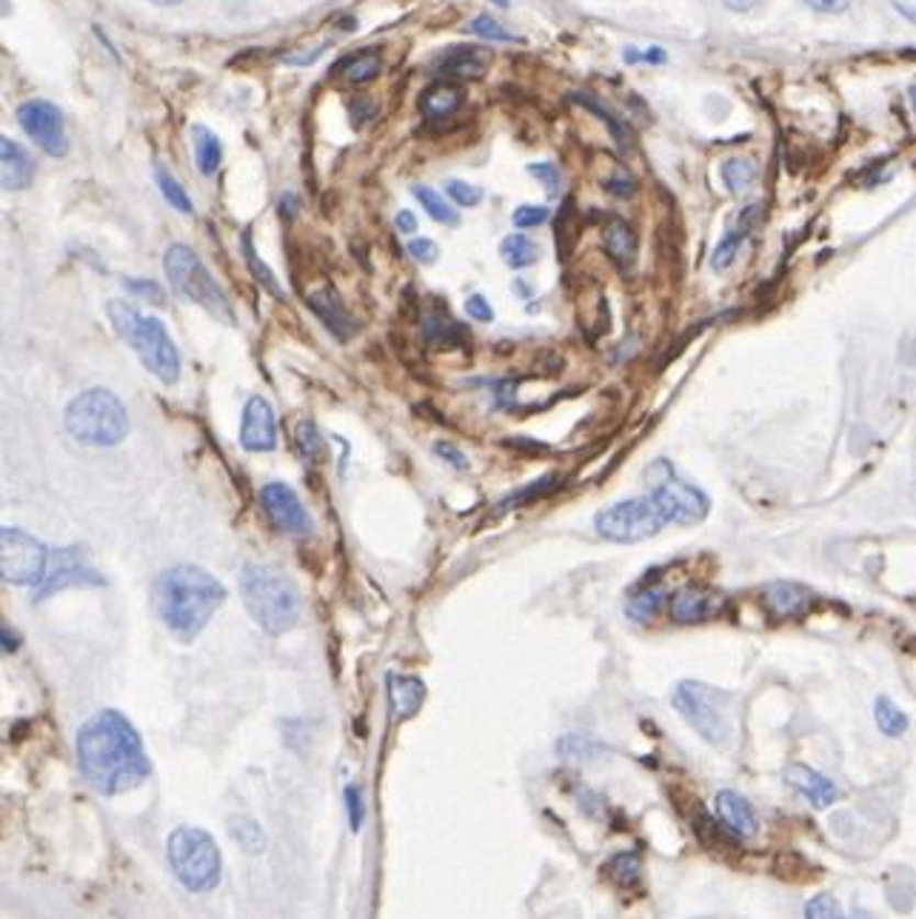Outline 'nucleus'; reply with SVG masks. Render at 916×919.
Returning <instances> with one entry per match:
<instances>
[{
	"instance_id": "45",
	"label": "nucleus",
	"mask_w": 916,
	"mask_h": 919,
	"mask_svg": "<svg viewBox=\"0 0 916 919\" xmlns=\"http://www.w3.org/2000/svg\"><path fill=\"white\" fill-rule=\"evenodd\" d=\"M466 314L480 323L494 321V309H491V303L483 298V294H471V298L466 300Z\"/></svg>"
},
{
	"instance_id": "20",
	"label": "nucleus",
	"mask_w": 916,
	"mask_h": 919,
	"mask_svg": "<svg viewBox=\"0 0 916 919\" xmlns=\"http://www.w3.org/2000/svg\"><path fill=\"white\" fill-rule=\"evenodd\" d=\"M389 706L394 720H409L420 711L423 699H426V685L423 680L412 677V674H389Z\"/></svg>"
},
{
	"instance_id": "1",
	"label": "nucleus",
	"mask_w": 916,
	"mask_h": 919,
	"mask_svg": "<svg viewBox=\"0 0 916 919\" xmlns=\"http://www.w3.org/2000/svg\"><path fill=\"white\" fill-rule=\"evenodd\" d=\"M78 763L89 785L103 797L132 792L152 774L141 735L114 708L98 711L83 722L78 735Z\"/></svg>"
},
{
	"instance_id": "8",
	"label": "nucleus",
	"mask_w": 916,
	"mask_h": 919,
	"mask_svg": "<svg viewBox=\"0 0 916 919\" xmlns=\"http://www.w3.org/2000/svg\"><path fill=\"white\" fill-rule=\"evenodd\" d=\"M674 708L680 717L694 728L711 746H723L731 737V720L725 714V694L714 692L711 685L696 680H682L674 688Z\"/></svg>"
},
{
	"instance_id": "2",
	"label": "nucleus",
	"mask_w": 916,
	"mask_h": 919,
	"mask_svg": "<svg viewBox=\"0 0 916 919\" xmlns=\"http://www.w3.org/2000/svg\"><path fill=\"white\" fill-rule=\"evenodd\" d=\"M155 608L157 617L164 620L171 635H178L183 642L209 626L217 608L226 603V585L212 578L200 565H171L155 580Z\"/></svg>"
},
{
	"instance_id": "30",
	"label": "nucleus",
	"mask_w": 916,
	"mask_h": 919,
	"mask_svg": "<svg viewBox=\"0 0 916 919\" xmlns=\"http://www.w3.org/2000/svg\"><path fill=\"white\" fill-rule=\"evenodd\" d=\"M155 178H157V186H160V194H164L166 203H169L171 209H178L180 214H192L194 212L192 198L186 194L183 186L175 180V175H171V171L166 169L164 164L155 166Z\"/></svg>"
},
{
	"instance_id": "25",
	"label": "nucleus",
	"mask_w": 916,
	"mask_h": 919,
	"mask_svg": "<svg viewBox=\"0 0 916 919\" xmlns=\"http://www.w3.org/2000/svg\"><path fill=\"white\" fill-rule=\"evenodd\" d=\"M460 103H462L460 89H457V86L440 83L423 92V98H420V112L426 114V117H432V121H440V117L455 114L457 109H460Z\"/></svg>"
},
{
	"instance_id": "19",
	"label": "nucleus",
	"mask_w": 916,
	"mask_h": 919,
	"mask_svg": "<svg viewBox=\"0 0 916 919\" xmlns=\"http://www.w3.org/2000/svg\"><path fill=\"white\" fill-rule=\"evenodd\" d=\"M309 306H312V312L317 314L320 321H323V326H326L337 340H348V337H355V332H357L355 317L346 312L343 300L337 298L332 289H320V292H314L312 298H309Z\"/></svg>"
},
{
	"instance_id": "48",
	"label": "nucleus",
	"mask_w": 916,
	"mask_h": 919,
	"mask_svg": "<svg viewBox=\"0 0 916 919\" xmlns=\"http://www.w3.org/2000/svg\"><path fill=\"white\" fill-rule=\"evenodd\" d=\"M126 289H129V292L143 294V298L149 300V303H155V306H160V303H164V292H160V285L149 283V280L126 278Z\"/></svg>"
},
{
	"instance_id": "27",
	"label": "nucleus",
	"mask_w": 916,
	"mask_h": 919,
	"mask_svg": "<svg viewBox=\"0 0 916 919\" xmlns=\"http://www.w3.org/2000/svg\"><path fill=\"white\" fill-rule=\"evenodd\" d=\"M500 255L512 269H526V266L537 264L540 257V246L526 235H509L500 243Z\"/></svg>"
},
{
	"instance_id": "53",
	"label": "nucleus",
	"mask_w": 916,
	"mask_h": 919,
	"mask_svg": "<svg viewBox=\"0 0 916 919\" xmlns=\"http://www.w3.org/2000/svg\"><path fill=\"white\" fill-rule=\"evenodd\" d=\"M320 57V46L312 52H305V55H283V64H292V66H309L314 64Z\"/></svg>"
},
{
	"instance_id": "36",
	"label": "nucleus",
	"mask_w": 916,
	"mask_h": 919,
	"mask_svg": "<svg viewBox=\"0 0 916 919\" xmlns=\"http://www.w3.org/2000/svg\"><path fill=\"white\" fill-rule=\"evenodd\" d=\"M298 446L303 451V457H309L312 463H320L323 460V451H326V442L320 437L317 426L312 421H305L298 426Z\"/></svg>"
},
{
	"instance_id": "32",
	"label": "nucleus",
	"mask_w": 916,
	"mask_h": 919,
	"mask_svg": "<svg viewBox=\"0 0 916 919\" xmlns=\"http://www.w3.org/2000/svg\"><path fill=\"white\" fill-rule=\"evenodd\" d=\"M662 603H666V592H660V589H646V592H637L632 599H628L625 612H628L632 620L646 623V620H654V617L660 614Z\"/></svg>"
},
{
	"instance_id": "57",
	"label": "nucleus",
	"mask_w": 916,
	"mask_h": 919,
	"mask_svg": "<svg viewBox=\"0 0 916 919\" xmlns=\"http://www.w3.org/2000/svg\"><path fill=\"white\" fill-rule=\"evenodd\" d=\"M0 637H3V651H14V649H18V642H21V640H18V635H14L9 626H3Z\"/></svg>"
},
{
	"instance_id": "29",
	"label": "nucleus",
	"mask_w": 916,
	"mask_h": 919,
	"mask_svg": "<svg viewBox=\"0 0 916 919\" xmlns=\"http://www.w3.org/2000/svg\"><path fill=\"white\" fill-rule=\"evenodd\" d=\"M412 194L417 198L420 206L426 209L428 217H434V221L443 223V226H457V223H460V214H457V209L448 206L446 200L434 192V189H428V186H414Z\"/></svg>"
},
{
	"instance_id": "4",
	"label": "nucleus",
	"mask_w": 916,
	"mask_h": 919,
	"mask_svg": "<svg viewBox=\"0 0 916 919\" xmlns=\"http://www.w3.org/2000/svg\"><path fill=\"white\" fill-rule=\"evenodd\" d=\"M109 321L123 343L132 346L141 363L155 374L160 383L171 385L180 380V355L171 343L169 332L157 317H146L126 300H109Z\"/></svg>"
},
{
	"instance_id": "43",
	"label": "nucleus",
	"mask_w": 916,
	"mask_h": 919,
	"mask_svg": "<svg viewBox=\"0 0 916 919\" xmlns=\"http://www.w3.org/2000/svg\"><path fill=\"white\" fill-rule=\"evenodd\" d=\"M548 489H551V478L540 480V483H537V485H528V489H523V492L512 494V497H505L503 500V508H517V506H523V503H528V500H532V503H534V500L543 497V494H546Z\"/></svg>"
},
{
	"instance_id": "56",
	"label": "nucleus",
	"mask_w": 916,
	"mask_h": 919,
	"mask_svg": "<svg viewBox=\"0 0 916 919\" xmlns=\"http://www.w3.org/2000/svg\"><path fill=\"white\" fill-rule=\"evenodd\" d=\"M894 7L900 9L911 23H916V0H894Z\"/></svg>"
},
{
	"instance_id": "35",
	"label": "nucleus",
	"mask_w": 916,
	"mask_h": 919,
	"mask_svg": "<svg viewBox=\"0 0 916 919\" xmlns=\"http://www.w3.org/2000/svg\"><path fill=\"white\" fill-rule=\"evenodd\" d=\"M611 877L617 879L623 888H632V885L639 883V871H643V863H639V854L628 851V854H617L608 863Z\"/></svg>"
},
{
	"instance_id": "14",
	"label": "nucleus",
	"mask_w": 916,
	"mask_h": 919,
	"mask_svg": "<svg viewBox=\"0 0 916 919\" xmlns=\"http://www.w3.org/2000/svg\"><path fill=\"white\" fill-rule=\"evenodd\" d=\"M71 585H103V578H98V571L89 569L80 551L75 549H57L49 554V565H46V578L37 585V599H46L52 594L71 589Z\"/></svg>"
},
{
	"instance_id": "38",
	"label": "nucleus",
	"mask_w": 916,
	"mask_h": 919,
	"mask_svg": "<svg viewBox=\"0 0 916 919\" xmlns=\"http://www.w3.org/2000/svg\"><path fill=\"white\" fill-rule=\"evenodd\" d=\"M380 71V57L377 55H360V57H351L346 64V78L351 80V83H366V80H371Z\"/></svg>"
},
{
	"instance_id": "60",
	"label": "nucleus",
	"mask_w": 916,
	"mask_h": 919,
	"mask_svg": "<svg viewBox=\"0 0 916 919\" xmlns=\"http://www.w3.org/2000/svg\"><path fill=\"white\" fill-rule=\"evenodd\" d=\"M498 7H509V0H498Z\"/></svg>"
},
{
	"instance_id": "37",
	"label": "nucleus",
	"mask_w": 916,
	"mask_h": 919,
	"mask_svg": "<svg viewBox=\"0 0 916 919\" xmlns=\"http://www.w3.org/2000/svg\"><path fill=\"white\" fill-rule=\"evenodd\" d=\"M805 919H846V911L831 894H817L805 903Z\"/></svg>"
},
{
	"instance_id": "51",
	"label": "nucleus",
	"mask_w": 916,
	"mask_h": 919,
	"mask_svg": "<svg viewBox=\"0 0 916 919\" xmlns=\"http://www.w3.org/2000/svg\"><path fill=\"white\" fill-rule=\"evenodd\" d=\"M811 9H817V12H825V14H837L842 12V9H848V3L851 0H805Z\"/></svg>"
},
{
	"instance_id": "21",
	"label": "nucleus",
	"mask_w": 916,
	"mask_h": 919,
	"mask_svg": "<svg viewBox=\"0 0 916 919\" xmlns=\"http://www.w3.org/2000/svg\"><path fill=\"white\" fill-rule=\"evenodd\" d=\"M814 603V594L800 583H771L766 589V606L774 617H803Z\"/></svg>"
},
{
	"instance_id": "12",
	"label": "nucleus",
	"mask_w": 916,
	"mask_h": 919,
	"mask_svg": "<svg viewBox=\"0 0 916 919\" xmlns=\"http://www.w3.org/2000/svg\"><path fill=\"white\" fill-rule=\"evenodd\" d=\"M18 123L46 155L64 157L69 149L64 126V112L49 100H26L18 107Z\"/></svg>"
},
{
	"instance_id": "10",
	"label": "nucleus",
	"mask_w": 916,
	"mask_h": 919,
	"mask_svg": "<svg viewBox=\"0 0 916 919\" xmlns=\"http://www.w3.org/2000/svg\"><path fill=\"white\" fill-rule=\"evenodd\" d=\"M662 526H668V523L651 494L623 500V503L605 506L594 514L597 535L611 542H643L648 537L660 535Z\"/></svg>"
},
{
	"instance_id": "61",
	"label": "nucleus",
	"mask_w": 916,
	"mask_h": 919,
	"mask_svg": "<svg viewBox=\"0 0 916 919\" xmlns=\"http://www.w3.org/2000/svg\"><path fill=\"white\" fill-rule=\"evenodd\" d=\"M914 494H916V492H914Z\"/></svg>"
},
{
	"instance_id": "6",
	"label": "nucleus",
	"mask_w": 916,
	"mask_h": 919,
	"mask_svg": "<svg viewBox=\"0 0 916 919\" xmlns=\"http://www.w3.org/2000/svg\"><path fill=\"white\" fill-rule=\"evenodd\" d=\"M164 269H166V278H169V285L180 294V298L194 303V306L206 309V312L212 314V317H217V321L235 326L237 323L235 309H232V303H228L223 285L209 274V269L203 266L198 251L183 246V243H175V246L166 249Z\"/></svg>"
},
{
	"instance_id": "47",
	"label": "nucleus",
	"mask_w": 916,
	"mask_h": 919,
	"mask_svg": "<svg viewBox=\"0 0 916 919\" xmlns=\"http://www.w3.org/2000/svg\"><path fill=\"white\" fill-rule=\"evenodd\" d=\"M409 251L414 255V260H420V264H426V266H432L434 260H437V255H440L437 243L426 240V237H417V240L409 243Z\"/></svg>"
},
{
	"instance_id": "5",
	"label": "nucleus",
	"mask_w": 916,
	"mask_h": 919,
	"mask_svg": "<svg viewBox=\"0 0 916 919\" xmlns=\"http://www.w3.org/2000/svg\"><path fill=\"white\" fill-rule=\"evenodd\" d=\"M66 432L83 446H118L129 435V414L121 397H114L109 389H89L80 392L66 406Z\"/></svg>"
},
{
	"instance_id": "18",
	"label": "nucleus",
	"mask_w": 916,
	"mask_h": 919,
	"mask_svg": "<svg viewBox=\"0 0 916 919\" xmlns=\"http://www.w3.org/2000/svg\"><path fill=\"white\" fill-rule=\"evenodd\" d=\"M719 608V597L714 592H705L700 585H682L680 592L671 597V620L680 626L691 623H705L714 617Z\"/></svg>"
},
{
	"instance_id": "41",
	"label": "nucleus",
	"mask_w": 916,
	"mask_h": 919,
	"mask_svg": "<svg viewBox=\"0 0 916 919\" xmlns=\"http://www.w3.org/2000/svg\"><path fill=\"white\" fill-rule=\"evenodd\" d=\"M548 209L546 206H520L514 209L512 214V223L517 228H534V226H543V223L548 221Z\"/></svg>"
},
{
	"instance_id": "28",
	"label": "nucleus",
	"mask_w": 916,
	"mask_h": 919,
	"mask_svg": "<svg viewBox=\"0 0 916 919\" xmlns=\"http://www.w3.org/2000/svg\"><path fill=\"white\" fill-rule=\"evenodd\" d=\"M874 720H876V726H880V731L885 737H903L905 731H908V717H905V711L896 706L894 699L885 697V694H882V697H876Z\"/></svg>"
},
{
	"instance_id": "49",
	"label": "nucleus",
	"mask_w": 916,
	"mask_h": 919,
	"mask_svg": "<svg viewBox=\"0 0 916 919\" xmlns=\"http://www.w3.org/2000/svg\"><path fill=\"white\" fill-rule=\"evenodd\" d=\"M605 189H608L611 194H617V198H632L637 183H634V178H628L625 171H617L614 178L605 180Z\"/></svg>"
},
{
	"instance_id": "46",
	"label": "nucleus",
	"mask_w": 916,
	"mask_h": 919,
	"mask_svg": "<svg viewBox=\"0 0 916 919\" xmlns=\"http://www.w3.org/2000/svg\"><path fill=\"white\" fill-rule=\"evenodd\" d=\"M346 808H348V822L355 831H360L362 826V794L357 785H348L346 788Z\"/></svg>"
},
{
	"instance_id": "7",
	"label": "nucleus",
	"mask_w": 916,
	"mask_h": 919,
	"mask_svg": "<svg viewBox=\"0 0 916 919\" xmlns=\"http://www.w3.org/2000/svg\"><path fill=\"white\" fill-rule=\"evenodd\" d=\"M169 865L183 888L194 894L212 892L221 883L223 856L212 834L203 828L180 826L169 837Z\"/></svg>"
},
{
	"instance_id": "17",
	"label": "nucleus",
	"mask_w": 916,
	"mask_h": 919,
	"mask_svg": "<svg viewBox=\"0 0 916 919\" xmlns=\"http://www.w3.org/2000/svg\"><path fill=\"white\" fill-rule=\"evenodd\" d=\"M714 806H717L719 820L731 831V837L746 840V837L757 834L760 820H757V811H753V806L748 803V797H742L739 792H731V788H723V792L717 794V799H714Z\"/></svg>"
},
{
	"instance_id": "59",
	"label": "nucleus",
	"mask_w": 916,
	"mask_h": 919,
	"mask_svg": "<svg viewBox=\"0 0 916 919\" xmlns=\"http://www.w3.org/2000/svg\"><path fill=\"white\" fill-rule=\"evenodd\" d=\"M911 103H914V112H916V86L911 89Z\"/></svg>"
},
{
	"instance_id": "50",
	"label": "nucleus",
	"mask_w": 916,
	"mask_h": 919,
	"mask_svg": "<svg viewBox=\"0 0 916 919\" xmlns=\"http://www.w3.org/2000/svg\"><path fill=\"white\" fill-rule=\"evenodd\" d=\"M443 71H446V75H480V64H477V60H469V55L466 57L457 55L443 66Z\"/></svg>"
},
{
	"instance_id": "23",
	"label": "nucleus",
	"mask_w": 916,
	"mask_h": 919,
	"mask_svg": "<svg viewBox=\"0 0 916 919\" xmlns=\"http://www.w3.org/2000/svg\"><path fill=\"white\" fill-rule=\"evenodd\" d=\"M603 249L619 269H632L637 260V235L625 221H611L603 232Z\"/></svg>"
},
{
	"instance_id": "52",
	"label": "nucleus",
	"mask_w": 916,
	"mask_h": 919,
	"mask_svg": "<svg viewBox=\"0 0 916 919\" xmlns=\"http://www.w3.org/2000/svg\"><path fill=\"white\" fill-rule=\"evenodd\" d=\"M298 209H300V198L294 192H286L283 198H280L278 212L283 214L286 221H294V214H298Z\"/></svg>"
},
{
	"instance_id": "54",
	"label": "nucleus",
	"mask_w": 916,
	"mask_h": 919,
	"mask_svg": "<svg viewBox=\"0 0 916 919\" xmlns=\"http://www.w3.org/2000/svg\"><path fill=\"white\" fill-rule=\"evenodd\" d=\"M394 223H398V228L403 235H414V232H417V217H414L412 212H400Z\"/></svg>"
},
{
	"instance_id": "9",
	"label": "nucleus",
	"mask_w": 916,
	"mask_h": 919,
	"mask_svg": "<svg viewBox=\"0 0 916 919\" xmlns=\"http://www.w3.org/2000/svg\"><path fill=\"white\" fill-rule=\"evenodd\" d=\"M646 478L651 480V497L660 506L666 523L694 526V523H703L708 517V497L696 485L677 478L674 466L668 463V460H657L646 471Z\"/></svg>"
},
{
	"instance_id": "15",
	"label": "nucleus",
	"mask_w": 916,
	"mask_h": 919,
	"mask_svg": "<svg viewBox=\"0 0 916 919\" xmlns=\"http://www.w3.org/2000/svg\"><path fill=\"white\" fill-rule=\"evenodd\" d=\"M241 446L246 451H271L278 446L275 408L269 406L266 397H249V403L243 408Z\"/></svg>"
},
{
	"instance_id": "44",
	"label": "nucleus",
	"mask_w": 916,
	"mask_h": 919,
	"mask_svg": "<svg viewBox=\"0 0 916 919\" xmlns=\"http://www.w3.org/2000/svg\"><path fill=\"white\" fill-rule=\"evenodd\" d=\"M434 455L443 457L448 466H455V469L466 471L469 469V457H466V451H460L457 446H451V442H434Z\"/></svg>"
},
{
	"instance_id": "11",
	"label": "nucleus",
	"mask_w": 916,
	"mask_h": 919,
	"mask_svg": "<svg viewBox=\"0 0 916 919\" xmlns=\"http://www.w3.org/2000/svg\"><path fill=\"white\" fill-rule=\"evenodd\" d=\"M0 546H3V560L0 571L3 580L14 585H41L49 565V551L43 549L37 537L26 535L21 528L7 526L0 531Z\"/></svg>"
},
{
	"instance_id": "34",
	"label": "nucleus",
	"mask_w": 916,
	"mask_h": 919,
	"mask_svg": "<svg viewBox=\"0 0 916 919\" xmlns=\"http://www.w3.org/2000/svg\"><path fill=\"white\" fill-rule=\"evenodd\" d=\"M232 837H235L237 845H241L243 851H249V854H260V851L266 849L264 828H260V822L249 820V817L232 820Z\"/></svg>"
},
{
	"instance_id": "3",
	"label": "nucleus",
	"mask_w": 916,
	"mask_h": 919,
	"mask_svg": "<svg viewBox=\"0 0 916 919\" xmlns=\"http://www.w3.org/2000/svg\"><path fill=\"white\" fill-rule=\"evenodd\" d=\"M243 603L266 635H286L300 620V592L283 571L264 563H246L241 574Z\"/></svg>"
},
{
	"instance_id": "42",
	"label": "nucleus",
	"mask_w": 916,
	"mask_h": 919,
	"mask_svg": "<svg viewBox=\"0 0 916 919\" xmlns=\"http://www.w3.org/2000/svg\"><path fill=\"white\" fill-rule=\"evenodd\" d=\"M528 175H534L537 180H543V183H546V189L551 194L560 192L562 171L557 169L555 164H532V166H528Z\"/></svg>"
},
{
	"instance_id": "16",
	"label": "nucleus",
	"mask_w": 916,
	"mask_h": 919,
	"mask_svg": "<svg viewBox=\"0 0 916 919\" xmlns=\"http://www.w3.org/2000/svg\"><path fill=\"white\" fill-rule=\"evenodd\" d=\"M782 780L794 788V792L803 794L814 808H831L839 797V788L834 785V780H828L825 774H819L817 769L803 763H791L782 771Z\"/></svg>"
},
{
	"instance_id": "22",
	"label": "nucleus",
	"mask_w": 916,
	"mask_h": 919,
	"mask_svg": "<svg viewBox=\"0 0 916 919\" xmlns=\"http://www.w3.org/2000/svg\"><path fill=\"white\" fill-rule=\"evenodd\" d=\"M0 164H3V189L7 192H21V189L32 183L35 164H32V157L12 137L0 141Z\"/></svg>"
},
{
	"instance_id": "40",
	"label": "nucleus",
	"mask_w": 916,
	"mask_h": 919,
	"mask_svg": "<svg viewBox=\"0 0 916 919\" xmlns=\"http://www.w3.org/2000/svg\"><path fill=\"white\" fill-rule=\"evenodd\" d=\"M469 32H474V35H480V37H485V41H517V37L512 35V32H505L503 26H500L498 21H494V18H489V14H477L474 21L469 23Z\"/></svg>"
},
{
	"instance_id": "55",
	"label": "nucleus",
	"mask_w": 916,
	"mask_h": 919,
	"mask_svg": "<svg viewBox=\"0 0 916 919\" xmlns=\"http://www.w3.org/2000/svg\"><path fill=\"white\" fill-rule=\"evenodd\" d=\"M723 7L734 9V12H748V9H753L760 0H719Z\"/></svg>"
},
{
	"instance_id": "24",
	"label": "nucleus",
	"mask_w": 916,
	"mask_h": 919,
	"mask_svg": "<svg viewBox=\"0 0 916 919\" xmlns=\"http://www.w3.org/2000/svg\"><path fill=\"white\" fill-rule=\"evenodd\" d=\"M760 214H762V206H748L746 212H742V217H739V226L734 228L731 235L723 237V243H719L717 251H714V257H711V266H714V271H725L728 266L734 264V257H737L739 246H742V240H746L748 228H753L757 223H760Z\"/></svg>"
},
{
	"instance_id": "39",
	"label": "nucleus",
	"mask_w": 916,
	"mask_h": 919,
	"mask_svg": "<svg viewBox=\"0 0 916 919\" xmlns=\"http://www.w3.org/2000/svg\"><path fill=\"white\" fill-rule=\"evenodd\" d=\"M446 192H448V198L455 200L457 206H462V209L477 206V203L483 200V189L474 183H466V180H448Z\"/></svg>"
},
{
	"instance_id": "31",
	"label": "nucleus",
	"mask_w": 916,
	"mask_h": 919,
	"mask_svg": "<svg viewBox=\"0 0 916 919\" xmlns=\"http://www.w3.org/2000/svg\"><path fill=\"white\" fill-rule=\"evenodd\" d=\"M243 257H246V264H249V271L252 274H255V280L260 285H264L266 292H271L275 294V298L278 300H286V292H283V285L278 283V280H275V271L269 269V266L264 264V260H260V257H257V251H255V246H252V237L249 235H243Z\"/></svg>"
},
{
	"instance_id": "33",
	"label": "nucleus",
	"mask_w": 916,
	"mask_h": 919,
	"mask_svg": "<svg viewBox=\"0 0 916 919\" xmlns=\"http://www.w3.org/2000/svg\"><path fill=\"white\" fill-rule=\"evenodd\" d=\"M757 178V166L748 157H728L723 164V180L731 192H746Z\"/></svg>"
},
{
	"instance_id": "58",
	"label": "nucleus",
	"mask_w": 916,
	"mask_h": 919,
	"mask_svg": "<svg viewBox=\"0 0 916 919\" xmlns=\"http://www.w3.org/2000/svg\"><path fill=\"white\" fill-rule=\"evenodd\" d=\"M149 3H157V7H171V3H180V0H149Z\"/></svg>"
},
{
	"instance_id": "26",
	"label": "nucleus",
	"mask_w": 916,
	"mask_h": 919,
	"mask_svg": "<svg viewBox=\"0 0 916 919\" xmlns=\"http://www.w3.org/2000/svg\"><path fill=\"white\" fill-rule=\"evenodd\" d=\"M192 146H194V160H198L200 175H214L217 166L223 160V146L217 141L212 128L206 126H192Z\"/></svg>"
},
{
	"instance_id": "13",
	"label": "nucleus",
	"mask_w": 916,
	"mask_h": 919,
	"mask_svg": "<svg viewBox=\"0 0 916 919\" xmlns=\"http://www.w3.org/2000/svg\"><path fill=\"white\" fill-rule=\"evenodd\" d=\"M260 506H264L271 526L278 528V531H283V535L309 537L314 531L312 514L305 512V506L300 503L298 492H294L292 485L266 483L264 489H260Z\"/></svg>"
}]
</instances>
